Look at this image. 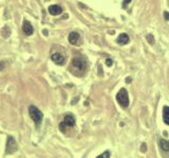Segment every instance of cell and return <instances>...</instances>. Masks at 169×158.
Listing matches in <instances>:
<instances>
[{
	"label": "cell",
	"instance_id": "cell-4",
	"mask_svg": "<svg viewBox=\"0 0 169 158\" xmlns=\"http://www.w3.org/2000/svg\"><path fill=\"white\" fill-rule=\"evenodd\" d=\"M75 126V118H74V116L68 114V115H66V116H64L63 122H60V124H59V130H60V132L64 133L67 131V129L72 128V126Z\"/></svg>",
	"mask_w": 169,
	"mask_h": 158
},
{
	"label": "cell",
	"instance_id": "cell-16",
	"mask_svg": "<svg viewBox=\"0 0 169 158\" xmlns=\"http://www.w3.org/2000/svg\"><path fill=\"white\" fill-rule=\"evenodd\" d=\"M130 2H131V0H124L123 6H124V8H127V6H128V4L130 3Z\"/></svg>",
	"mask_w": 169,
	"mask_h": 158
},
{
	"label": "cell",
	"instance_id": "cell-7",
	"mask_svg": "<svg viewBox=\"0 0 169 158\" xmlns=\"http://www.w3.org/2000/svg\"><path fill=\"white\" fill-rule=\"evenodd\" d=\"M51 59L54 61V63L58 64V66H61V64L64 63V60H66V58H64V56L63 54H60V53H54V54L51 56Z\"/></svg>",
	"mask_w": 169,
	"mask_h": 158
},
{
	"label": "cell",
	"instance_id": "cell-1",
	"mask_svg": "<svg viewBox=\"0 0 169 158\" xmlns=\"http://www.w3.org/2000/svg\"><path fill=\"white\" fill-rule=\"evenodd\" d=\"M69 69L74 75L81 76L87 70V62L86 60L81 58V57H75V58L72 59V62H71V66Z\"/></svg>",
	"mask_w": 169,
	"mask_h": 158
},
{
	"label": "cell",
	"instance_id": "cell-18",
	"mask_svg": "<svg viewBox=\"0 0 169 158\" xmlns=\"http://www.w3.org/2000/svg\"><path fill=\"white\" fill-rule=\"evenodd\" d=\"M3 68H4V63L3 62H0V71H1Z\"/></svg>",
	"mask_w": 169,
	"mask_h": 158
},
{
	"label": "cell",
	"instance_id": "cell-2",
	"mask_svg": "<svg viewBox=\"0 0 169 158\" xmlns=\"http://www.w3.org/2000/svg\"><path fill=\"white\" fill-rule=\"evenodd\" d=\"M29 114L37 126H40L42 119H43V114L38 108H36L35 106H29Z\"/></svg>",
	"mask_w": 169,
	"mask_h": 158
},
{
	"label": "cell",
	"instance_id": "cell-15",
	"mask_svg": "<svg viewBox=\"0 0 169 158\" xmlns=\"http://www.w3.org/2000/svg\"><path fill=\"white\" fill-rule=\"evenodd\" d=\"M112 64H113V60L111 59V58H107L106 59V66H112Z\"/></svg>",
	"mask_w": 169,
	"mask_h": 158
},
{
	"label": "cell",
	"instance_id": "cell-9",
	"mask_svg": "<svg viewBox=\"0 0 169 158\" xmlns=\"http://www.w3.org/2000/svg\"><path fill=\"white\" fill-rule=\"evenodd\" d=\"M69 42H70L71 44H73V45H77V43H78L79 39H81V36H79L78 33L76 32H71L70 34H69Z\"/></svg>",
	"mask_w": 169,
	"mask_h": 158
},
{
	"label": "cell",
	"instance_id": "cell-13",
	"mask_svg": "<svg viewBox=\"0 0 169 158\" xmlns=\"http://www.w3.org/2000/svg\"><path fill=\"white\" fill-rule=\"evenodd\" d=\"M147 41H148L150 44H154V38H153V36H152L151 34L147 35Z\"/></svg>",
	"mask_w": 169,
	"mask_h": 158
},
{
	"label": "cell",
	"instance_id": "cell-6",
	"mask_svg": "<svg viewBox=\"0 0 169 158\" xmlns=\"http://www.w3.org/2000/svg\"><path fill=\"white\" fill-rule=\"evenodd\" d=\"M22 30H23L24 34L28 35V36H30V35H32L33 33H34V29H33L31 22L28 21V20H24L23 21V24H22Z\"/></svg>",
	"mask_w": 169,
	"mask_h": 158
},
{
	"label": "cell",
	"instance_id": "cell-17",
	"mask_svg": "<svg viewBox=\"0 0 169 158\" xmlns=\"http://www.w3.org/2000/svg\"><path fill=\"white\" fill-rule=\"evenodd\" d=\"M164 18H165L166 20H169V13L168 12L164 13Z\"/></svg>",
	"mask_w": 169,
	"mask_h": 158
},
{
	"label": "cell",
	"instance_id": "cell-3",
	"mask_svg": "<svg viewBox=\"0 0 169 158\" xmlns=\"http://www.w3.org/2000/svg\"><path fill=\"white\" fill-rule=\"evenodd\" d=\"M116 100L122 108H127L129 106V96L126 89H121L116 94Z\"/></svg>",
	"mask_w": 169,
	"mask_h": 158
},
{
	"label": "cell",
	"instance_id": "cell-11",
	"mask_svg": "<svg viewBox=\"0 0 169 158\" xmlns=\"http://www.w3.org/2000/svg\"><path fill=\"white\" fill-rule=\"evenodd\" d=\"M160 146H161V149L164 152H169V141H167V140L165 139L160 140Z\"/></svg>",
	"mask_w": 169,
	"mask_h": 158
},
{
	"label": "cell",
	"instance_id": "cell-10",
	"mask_svg": "<svg viewBox=\"0 0 169 158\" xmlns=\"http://www.w3.org/2000/svg\"><path fill=\"white\" fill-rule=\"evenodd\" d=\"M129 36L127 34H121L119 35V37H117V39H116V42L119 44H122V45H123V44H127L129 42Z\"/></svg>",
	"mask_w": 169,
	"mask_h": 158
},
{
	"label": "cell",
	"instance_id": "cell-8",
	"mask_svg": "<svg viewBox=\"0 0 169 158\" xmlns=\"http://www.w3.org/2000/svg\"><path fill=\"white\" fill-rule=\"evenodd\" d=\"M49 13L52 16H57V15H60L63 13V8H61V6L57 5V4H53V5L49 6Z\"/></svg>",
	"mask_w": 169,
	"mask_h": 158
},
{
	"label": "cell",
	"instance_id": "cell-20",
	"mask_svg": "<svg viewBox=\"0 0 169 158\" xmlns=\"http://www.w3.org/2000/svg\"><path fill=\"white\" fill-rule=\"evenodd\" d=\"M131 81V79H130V77H128V79H127V82H130Z\"/></svg>",
	"mask_w": 169,
	"mask_h": 158
},
{
	"label": "cell",
	"instance_id": "cell-5",
	"mask_svg": "<svg viewBox=\"0 0 169 158\" xmlns=\"http://www.w3.org/2000/svg\"><path fill=\"white\" fill-rule=\"evenodd\" d=\"M17 150V142L16 140L13 138L12 136L8 137V141H6V149H5V154H12Z\"/></svg>",
	"mask_w": 169,
	"mask_h": 158
},
{
	"label": "cell",
	"instance_id": "cell-12",
	"mask_svg": "<svg viewBox=\"0 0 169 158\" xmlns=\"http://www.w3.org/2000/svg\"><path fill=\"white\" fill-rule=\"evenodd\" d=\"M163 115H164V122L169 126V106L163 108Z\"/></svg>",
	"mask_w": 169,
	"mask_h": 158
},
{
	"label": "cell",
	"instance_id": "cell-14",
	"mask_svg": "<svg viewBox=\"0 0 169 158\" xmlns=\"http://www.w3.org/2000/svg\"><path fill=\"white\" fill-rule=\"evenodd\" d=\"M109 157H110V153L109 152H105L102 155H99V156H97V158H109Z\"/></svg>",
	"mask_w": 169,
	"mask_h": 158
},
{
	"label": "cell",
	"instance_id": "cell-19",
	"mask_svg": "<svg viewBox=\"0 0 169 158\" xmlns=\"http://www.w3.org/2000/svg\"><path fill=\"white\" fill-rule=\"evenodd\" d=\"M143 151H144V152L146 151V144H145V143L143 144Z\"/></svg>",
	"mask_w": 169,
	"mask_h": 158
}]
</instances>
